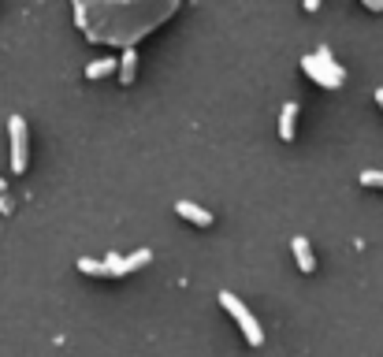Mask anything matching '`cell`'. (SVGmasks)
<instances>
[{"mask_svg": "<svg viewBox=\"0 0 383 357\" xmlns=\"http://www.w3.org/2000/svg\"><path fill=\"white\" fill-rule=\"evenodd\" d=\"M301 68H306V75L313 78V82H320L324 89H339V86H342V78H335L327 68H320V63H316V56H306V60H301Z\"/></svg>", "mask_w": 383, "mask_h": 357, "instance_id": "277c9868", "label": "cell"}, {"mask_svg": "<svg viewBox=\"0 0 383 357\" xmlns=\"http://www.w3.org/2000/svg\"><path fill=\"white\" fill-rule=\"evenodd\" d=\"M361 182H365V187H383V171L365 168V171H361Z\"/></svg>", "mask_w": 383, "mask_h": 357, "instance_id": "7c38bea8", "label": "cell"}, {"mask_svg": "<svg viewBox=\"0 0 383 357\" xmlns=\"http://www.w3.org/2000/svg\"><path fill=\"white\" fill-rule=\"evenodd\" d=\"M175 213H179L182 220L197 223V227H208V223H213V213H208V208H201V205H194V201H175Z\"/></svg>", "mask_w": 383, "mask_h": 357, "instance_id": "5b68a950", "label": "cell"}, {"mask_svg": "<svg viewBox=\"0 0 383 357\" xmlns=\"http://www.w3.org/2000/svg\"><path fill=\"white\" fill-rule=\"evenodd\" d=\"M75 23L82 26V30H89V4H82V0L75 4Z\"/></svg>", "mask_w": 383, "mask_h": 357, "instance_id": "4fadbf2b", "label": "cell"}, {"mask_svg": "<svg viewBox=\"0 0 383 357\" xmlns=\"http://www.w3.org/2000/svg\"><path fill=\"white\" fill-rule=\"evenodd\" d=\"M294 119H298V104H294V101H287V104H283V112H280V138H283V142L294 138Z\"/></svg>", "mask_w": 383, "mask_h": 357, "instance_id": "52a82bcc", "label": "cell"}, {"mask_svg": "<svg viewBox=\"0 0 383 357\" xmlns=\"http://www.w3.org/2000/svg\"><path fill=\"white\" fill-rule=\"evenodd\" d=\"M376 101H379V108H383V86L376 89Z\"/></svg>", "mask_w": 383, "mask_h": 357, "instance_id": "5bb4252c", "label": "cell"}, {"mask_svg": "<svg viewBox=\"0 0 383 357\" xmlns=\"http://www.w3.org/2000/svg\"><path fill=\"white\" fill-rule=\"evenodd\" d=\"M313 56H316V63H320V68H327V71H332L335 78H346V71L339 68V60L332 56V49H327V45H320V49L313 52Z\"/></svg>", "mask_w": 383, "mask_h": 357, "instance_id": "9c48e42d", "label": "cell"}, {"mask_svg": "<svg viewBox=\"0 0 383 357\" xmlns=\"http://www.w3.org/2000/svg\"><path fill=\"white\" fill-rule=\"evenodd\" d=\"M134 71H138V52H134V45L130 49H123V56H120V82H134Z\"/></svg>", "mask_w": 383, "mask_h": 357, "instance_id": "ba28073f", "label": "cell"}, {"mask_svg": "<svg viewBox=\"0 0 383 357\" xmlns=\"http://www.w3.org/2000/svg\"><path fill=\"white\" fill-rule=\"evenodd\" d=\"M220 306L227 309V313L234 316V320H239V327H242V332H246V342H249V346H260V342H264V332H260L257 316L249 313V309L242 306V301H239V298L231 294V290H220Z\"/></svg>", "mask_w": 383, "mask_h": 357, "instance_id": "6da1fadb", "label": "cell"}, {"mask_svg": "<svg viewBox=\"0 0 383 357\" xmlns=\"http://www.w3.org/2000/svg\"><path fill=\"white\" fill-rule=\"evenodd\" d=\"M149 261H153L149 249H138V253H130V257L108 253V257H104V268H108V275H130L134 268H142V264H149Z\"/></svg>", "mask_w": 383, "mask_h": 357, "instance_id": "3957f363", "label": "cell"}, {"mask_svg": "<svg viewBox=\"0 0 383 357\" xmlns=\"http://www.w3.org/2000/svg\"><path fill=\"white\" fill-rule=\"evenodd\" d=\"M78 268H82L86 275H108V268H104V261H94V257H82V261H78Z\"/></svg>", "mask_w": 383, "mask_h": 357, "instance_id": "8fae6325", "label": "cell"}, {"mask_svg": "<svg viewBox=\"0 0 383 357\" xmlns=\"http://www.w3.org/2000/svg\"><path fill=\"white\" fill-rule=\"evenodd\" d=\"M4 190H8V182H4V179H0V194H4Z\"/></svg>", "mask_w": 383, "mask_h": 357, "instance_id": "9a60e30c", "label": "cell"}, {"mask_svg": "<svg viewBox=\"0 0 383 357\" xmlns=\"http://www.w3.org/2000/svg\"><path fill=\"white\" fill-rule=\"evenodd\" d=\"M290 246H294V261H298V268H301V272H313V268H316V257H313L309 238H301V234H298Z\"/></svg>", "mask_w": 383, "mask_h": 357, "instance_id": "8992f818", "label": "cell"}, {"mask_svg": "<svg viewBox=\"0 0 383 357\" xmlns=\"http://www.w3.org/2000/svg\"><path fill=\"white\" fill-rule=\"evenodd\" d=\"M115 63H120V60H112V56L94 60V63L86 68V78H104V75H112V71H115Z\"/></svg>", "mask_w": 383, "mask_h": 357, "instance_id": "30bf717a", "label": "cell"}, {"mask_svg": "<svg viewBox=\"0 0 383 357\" xmlns=\"http://www.w3.org/2000/svg\"><path fill=\"white\" fill-rule=\"evenodd\" d=\"M8 134H11V171L23 175L26 171V119L23 115L8 119Z\"/></svg>", "mask_w": 383, "mask_h": 357, "instance_id": "7a4b0ae2", "label": "cell"}]
</instances>
